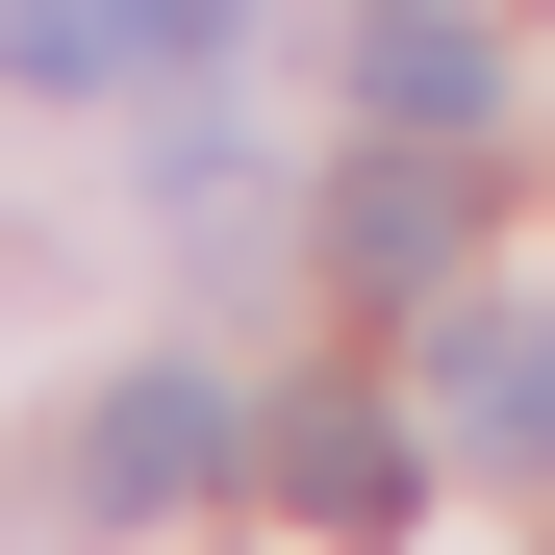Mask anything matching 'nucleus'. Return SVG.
Wrapping results in <instances>:
<instances>
[{
    "instance_id": "nucleus-1",
    "label": "nucleus",
    "mask_w": 555,
    "mask_h": 555,
    "mask_svg": "<svg viewBox=\"0 0 555 555\" xmlns=\"http://www.w3.org/2000/svg\"><path fill=\"white\" fill-rule=\"evenodd\" d=\"M429 429L480 454V480H555V304H480V278H429Z\"/></svg>"
},
{
    "instance_id": "nucleus-2",
    "label": "nucleus",
    "mask_w": 555,
    "mask_h": 555,
    "mask_svg": "<svg viewBox=\"0 0 555 555\" xmlns=\"http://www.w3.org/2000/svg\"><path fill=\"white\" fill-rule=\"evenodd\" d=\"M228 51V0H0V76L26 102H177Z\"/></svg>"
},
{
    "instance_id": "nucleus-3",
    "label": "nucleus",
    "mask_w": 555,
    "mask_h": 555,
    "mask_svg": "<svg viewBox=\"0 0 555 555\" xmlns=\"http://www.w3.org/2000/svg\"><path fill=\"white\" fill-rule=\"evenodd\" d=\"M253 480H278V505H304L328 555H379V530H404V429H379V404H328V379H304V404H278V429H253Z\"/></svg>"
},
{
    "instance_id": "nucleus-4",
    "label": "nucleus",
    "mask_w": 555,
    "mask_h": 555,
    "mask_svg": "<svg viewBox=\"0 0 555 555\" xmlns=\"http://www.w3.org/2000/svg\"><path fill=\"white\" fill-rule=\"evenodd\" d=\"M454 228H480V177H454V127H404V152H353V177H328V253H353V278H404V304L454 278Z\"/></svg>"
},
{
    "instance_id": "nucleus-5",
    "label": "nucleus",
    "mask_w": 555,
    "mask_h": 555,
    "mask_svg": "<svg viewBox=\"0 0 555 555\" xmlns=\"http://www.w3.org/2000/svg\"><path fill=\"white\" fill-rule=\"evenodd\" d=\"M353 102H379V127H480V102H505L480 0H353Z\"/></svg>"
},
{
    "instance_id": "nucleus-6",
    "label": "nucleus",
    "mask_w": 555,
    "mask_h": 555,
    "mask_svg": "<svg viewBox=\"0 0 555 555\" xmlns=\"http://www.w3.org/2000/svg\"><path fill=\"white\" fill-rule=\"evenodd\" d=\"M203 480H228V404H203V379H127L102 429H76V505H127V530L203 505Z\"/></svg>"
}]
</instances>
